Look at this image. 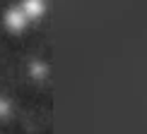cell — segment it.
Listing matches in <instances>:
<instances>
[{
    "label": "cell",
    "instance_id": "6da1fadb",
    "mask_svg": "<svg viewBox=\"0 0 147 134\" xmlns=\"http://www.w3.org/2000/svg\"><path fill=\"white\" fill-rule=\"evenodd\" d=\"M5 19H7V24H10L12 29H22L24 22H27V17H24L22 12H17V10H10L7 15H5Z\"/></svg>",
    "mask_w": 147,
    "mask_h": 134
}]
</instances>
